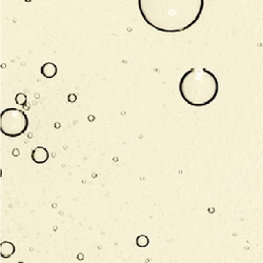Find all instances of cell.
<instances>
[{
	"label": "cell",
	"mask_w": 263,
	"mask_h": 263,
	"mask_svg": "<svg viewBox=\"0 0 263 263\" xmlns=\"http://www.w3.org/2000/svg\"><path fill=\"white\" fill-rule=\"evenodd\" d=\"M27 95H25V94L19 93V94L16 95L15 102L17 104H19V105H24V104L27 103Z\"/></svg>",
	"instance_id": "ba28073f"
},
{
	"label": "cell",
	"mask_w": 263,
	"mask_h": 263,
	"mask_svg": "<svg viewBox=\"0 0 263 263\" xmlns=\"http://www.w3.org/2000/svg\"><path fill=\"white\" fill-rule=\"evenodd\" d=\"M57 72H58V68L53 62H46L41 66V75L46 78H54Z\"/></svg>",
	"instance_id": "8992f818"
},
{
	"label": "cell",
	"mask_w": 263,
	"mask_h": 263,
	"mask_svg": "<svg viewBox=\"0 0 263 263\" xmlns=\"http://www.w3.org/2000/svg\"><path fill=\"white\" fill-rule=\"evenodd\" d=\"M138 9L150 27L166 34H177L199 20L204 0H138Z\"/></svg>",
	"instance_id": "6da1fadb"
},
{
	"label": "cell",
	"mask_w": 263,
	"mask_h": 263,
	"mask_svg": "<svg viewBox=\"0 0 263 263\" xmlns=\"http://www.w3.org/2000/svg\"><path fill=\"white\" fill-rule=\"evenodd\" d=\"M68 101H70V102H75L76 99H77V97H76L75 94H70V95H68Z\"/></svg>",
	"instance_id": "9c48e42d"
},
{
	"label": "cell",
	"mask_w": 263,
	"mask_h": 263,
	"mask_svg": "<svg viewBox=\"0 0 263 263\" xmlns=\"http://www.w3.org/2000/svg\"><path fill=\"white\" fill-rule=\"evenodd\" d=\"M25 1H27V2H30V1H32V0H25Z\"/></svg>",
	"instance_id": "30bf717a"
},
{
	"label": "cell",
	"mask_w": 263,
	"mask_h": 263,
	"mask_svg": "<svg viewBox=\"0 0 263 263\" xmlns=\"http://www.w3.org/2000/svg\"><path fill=\"white\" fill-rule=\"evenodd\" d=\"M49 154L44 146H37L32 152V160L37 164H43L49 160Z\"/></svg>",
	"instance_id": "277c9868"
},
{
	"label": "cell",
	"mask_w": 263,
	"mask_h": 263,
	"mask_svg": "<svg viewBox=\"0 0 263 263\" xmlns=\"http://www.w3.org/2000/svg\"><path fill=\"white\" fill-rule=\"evenodd\" d=\"M27 115L23 111L12 108L0 113V132L2 135L16 138L23 135L28 127Z\"/></svg>",
	"instance_id": "3957f363"
},
{
	"label": "cell",
	"mask_w": 263,
	"mask_h": 263,
	"mask_svg": "<svg viewBox=\"0 0 263 263\" xmlns=\"http://www.w3.org/2000/svg\"><path fill=\"white\" fill-rule=\"evenodd\" d=\"M178 87L184 102L192 106L202 108L217 98L219 81L216 75L205 68H192L181 77Z\"/></svg>",
	"instance_id": "7a4b0ae2"
},
{
	"label": "cell",
	"mask_w": 263,
	"mask_h": 263,
	"mask_svg": "<svg viewBox=\"0 0 263 263\" xmlns=\"http://www.w3.org/2000/svg\"><path fill=\"white\" fill-rule=\"evenodd\" d=\"M148 243H150V241H148V236L140 235V236L137 237L136 244H137V246H139V247H146V246L148 245Z\"/></svg>",
	"instance_id": "52a82bcc"
},
{
	"label": "cell",
	"mask_w": 263,
	"mask_h": 263,
	"mask_svg": "<svg viewBox=\"0 0 263 263\" xmlns=\"http://www.w3.org/2000/svg\"><path fill=\"white\" fill-rule=\"evenodd\" d=\"M15 253V245L9 241H3L0 244V255L4 259H9Z\"/></svg>",
	"instance_id": "5b68a950"
}]
</instances>
